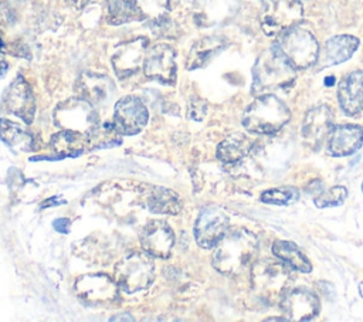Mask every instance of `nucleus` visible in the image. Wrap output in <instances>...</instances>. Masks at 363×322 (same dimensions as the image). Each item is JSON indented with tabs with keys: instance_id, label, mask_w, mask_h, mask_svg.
I'll use <instances>...</instances> for the list:
<instances>
[{
	"instance_id": "f257e3e1",
	"label": "nucleus",
	"mask_w": 363,
	"mask_h": 322,
	"mask_svg": "<svg viewBox=\"0 0 363 322\" xmlns=\"http://www.w3.org/2000/svg\"><path fill=\"white\" fill-rule=\"evenodd\" d=\"M257 255V237L245 228H235L227 231L217 243L213 254V267L221 274L238 275L252 267Z\"/></svg>"
},
{
	"instance_id": "f03ea898",
	"label": "nucleus",
	"mask_w": 363,
	"mask_h": 322,
	"mask_svg": "<svg viewBox=\"0 0 363 322\" xmlns=\"http://www.w3.org/2000/svg\"><path fill=\"white\" fill-rule=\"evenodd\" d=\"M252 94L262 95L289 87L295 79V67L284 57L277 45L264 51L252 70Z\"/></svg>"
},
{
	"instance_id": "7ed1b4c3",
	"label": "nucleus",
	"mask_w": 363,
	"mask_h": 322,
	"mask_svg": "<svg viewBox=\"0 0 363 322\" xmlns=\"http://www.w3.org/2000/svg\"><path fill=\"white\" fill-rule=\"evenodd\" d=\"M291 284L288 265L271 258L255 261L251 267V287L257 298L268 305L282 299Z\"/></svg>"
},
{
	"instance_id": "20e7f679",
	"label": "nucleus",
	"mask_w": 363,
	"mask_h": 322,
	"mask_svg": "<svg viewBox=\"0 0 363 322\" xmlns=\"http://www.w3.org/2000/svg\"><path fill=\"white\" fill-rule=\"evenodd\" d=\"M291 118L288 106L272 94L259 95L244 112L242 125L252 133H274Z\"/></svg>"
},
{
	"instance_id": "39448f33",
	"label": "nucleus",
	"mask_w": 363,
	"mask_h": 322,
	"mask_svg": "<svg viewBox=\"0 0 363 322\" xmlns=\"http://www.w3.org/2000/svg\"><path fill=\"white\" fill-rule=\"evenodd\" d=\"M295 68H308L318 60L319 45L311 31L298 26L282 33L275 44Z\"/></svg>"
},
{
	"instance_id": "423d86ee",
	"label": "nucleus",
	"mask_w": 363,
	"mask_h": 322,
	"mask_svg": "<svg viewBox=\"0 0 363 322\" xmlns=\"http://www.w3.org/2000/svg\"><path fill=\"white\" fill-rule=\"evenodd\" d=\"M155 264L147 252H132L116 264V282L126 292H138L150 287Z\"/></svg>"
},
{
	"instance_id": "0eeeda50",
	"label": "nucleus",
	"mask_w": 363,
	"mask_h": 322,
	"mask_svg": "<svg viewBox=\"0 0 363 322\" xmlns=\"http://www.w3.org/2000/svg\"><path fill=\"white\" fill-rule=\"evenodd\" d=\"M54 122L61 129L88 135L98 125V113L94 105L75 96L58 104L54 111Z\"/></svg>"
},
{
	"instance_id": "6e6552de",
	"label": "nucleus",
	"mask_w": 363,
	"mask_h": 322,
	"mask_svg": "<svg viewBox=\"0 0 363 322\" xmlns=\"http://www.w3.org/2000/svg\"><path fill=\"white\" fill-rule=\"evenodd\" d=\"M261 28L267 35H277L295 27L303 16L299 0H262Z\"/></svg>"
},
{
	"instance_id": "1a4fd4ad",
	"label": "nucleus",
	"mask_w": 363,
	"mask_h": 322,
	"mask_svg": "<svg viewBox=\"0 0 363 322\" xmlns=\"http://www.w3.org/2000/svg\"><path fill=\"white\" fill-rule=\"evenodd\" d=\"M74 292L89 305H105L118 298L119 288L106 274H85L75 281Z\"/></svg>"
},
{
	"instance_id": "9d476101",
	"label": "nucleus",
	"mask_w": 363,
	"mask_h": 322,
	"mask_svg": "<svg viewBox=\"0 0 363 322\" xmlns=\"http://www.w3.org/2000/svg\"><path fill=\"white\" fill-rule=\"evenodd\" d=\"M228 217L217 206L204 207L194 226V237L200 247L213 248L227 233Z\"/></svg>"
},
{
	"instance_id": "9b49d317",
	"label": "nucleus",
	"mask_w": 363,
	"mask_h": 322,
	"mask_svg": "<svg viewBox=\"0 0 363 322\" xmlns=\"http://www.w3.org/2000/svg\"><path fill=\"white\" fill-rule=\"evenodd\" d=\"M143 72L147 78L163 84H173L176 79V52L167 44H156L146 52Z\"/></svg>"
},
{
	"instance_id": "f8f14e48",
	"label": "nucleus",
	"mask_w": 363,
	"mask_h": 322,
	"mask_svg": "<svg viewBox=\"0 0 363 322\" xmlns=\"http://www.w3.org/2000/svg\"><path fill=\"white\" fill-rule=\"evenodd\" d=\"M149 113L145 104L136 96H125L115 105L113 122L122 135L139 133L146 122Z\"/></svg>"
},
{
	"instance_id": "ddd939ff",
	"label": "nucleus",
	"mask_w": 363,
	"mask_h": 322,
	"mask_svg": "<svg viewBox=\"0 0 363 322\" xmlns=\"http://www.w3.org/2000/svg\"><path fill=\"white\" fill-rule=\"evenodd\" d=\"M147 40L138 37L121 44L112 55V67L119 78H128L138 72L146 58Z\"/></svg>"
},
{
	"instance_id": "4468645a",
	"label": "nucleus",
	"mask_w": 363,
	"mask_h": 322,
	"mask_svg": "<svg viewBox=\"0 0 363 322\" xmlns=\"http://www.w3.org/2000/svg\"><path fill=\"white\" fill-rule=\"evenodd\" d=\"M75 92L77 96L85 99L95 108L105 106L113 98L115 85L106 75L84 72L75 82Z\"/></svg>"
},
{
	"instance_id": "2eb2a0df",
	"label": "nucleus",
	"mask_w": 363,
	"mask_h": 322,
	"mask_svg": "<svg viewBox=\"0 0 363 322\" xmlns=\"http://www.w3.org/2000/svg\"><path fill=\"white\" fill-rule=\"evenodd\" d=\"M281 308L288 321H311L319 313V299L306 288H295L284 295Z\"/></svg>"
},
{
	"instance_id": "dca6fc26",
	"label": "nucleus",
	"mask_w": 363,
	"mask_h": 322,
	"mask_svg": "<svg viewBox=\"0 0 363 322\" xmlns=\"http://www.w3.org/2000/svg\"><path fill=\"white\" fill-rule=\"evenodd\" d=\"M6 109L23 119L26 123H31L35 113V101L30 85L23 77H17L6 89L3 98Z\"/></svg>"
},
{
	"instance_id": "f3484780",
	"label": "nucleus",
	"mask_w": 363,
	"mask_h": 322,
	"mask_svg": "<svg viewBox=\"0 0 363 322\" xmlns=\"http://www.w3.org/2000/svg\"><path fill=\"white\" fill-rule=\"evenodd\" d=\"M140 244L152 257L167 258L174 245V234L167 223L153 220L142 228Z\"/></svg>"
},
{
	"instance_id": "a211bd4d",
	"label": "nucleus",
	"mask_w": 363,
	"mask_h": 322,
	"mask_svg": "<svg viewBox=\"0 0 363 322\" xmlns=\"http://www.w3.org/2000/svg\"><path fill=\"white\" fill-rule=\"evenodd\" d=\"M332 131V112L326 105H319L309 109L302 123L303 140L312 146L319 148L320 142Z\"/></svg>"
},
{
	"instance_id": "6ab92c4d",
	"label": "nucleus",
	"mask_w": 363,
	"mask_h": 322,
	"mask_svg": "<svg viewBox=\"0 0 363 322\" xmlns=\"http://www.w3.org/2000/svg\"><path fill=\"white\" fill-rule=\"evenodd\" d=\"M337 99L346 115H356L363 109V71H353L342 78Z\"/></svg>"
},
{
	"instance_id": "aec40b11",
	"label": "nucleus",
	"mask_w": 363,
	"mask_h": 322,
	"mask_svg": "<svg viewBox=\"0 0 363 322\" xmlns=\"http://www.w3.org/2000/svg\"><path fill=\"white\" fill-rule=\"evenodd\" d=\"M363 145V128L359 125H337L330 131L328 150L332 156H349Z\"/></svg>"
},
{
	"instance_id": "412c9836",
	"label": "nucleus",
	"mask_w": 363,
	"mask_h": 322,
	"mask_svg": "<svg viewBox=\"0 0 363 322\" xmlns=\"http://www.w3.org/2000/svg\"><path fill=\"white\" fill-rule=\"evenodd\" d=\"M145 206L159 214H177L182 210L179 196L166 187H152L145 197Z\"/></svg>"
},
{
	"instance_id": "4be33fe9",
	"label": "nucleus",
	"mask_w": 363,
	"mask_h": 322,
	"mask_svg": "<svg viewBox=\"0 0 363 322\" xmlns=\"http://www.w3.org/2000/svg\"><path fill=\"white\" fill-rule=\"evenodd\" d=\"M0 136L14 152H31L34 148L33 135L20 123L9 119H0Z\"/></svg>"
},
{
	"instance_id": "5701e85b",
	"label": "nucleus",
	"mask_w": 363,
	"mask_h": 322,
	"mask_svg": "<svg viewBox=\"0 0 363 322\" xmlns=\"http://www.w3.org/2000/svg\"><path fill=\"white\" fill-rule=\"evenodd\" d=\"M252 143V139L244 133L230 135L218 145L217 156L224 163H235L250 153Z\"/></svg>"
},
{
	"instance_id": "b1692460",
	"label": "nucleus",
	"mask_w": 363,
	"mask_h": 322,
	"mask_svg": "<svg viewBox=\"0 0 363 322\" xmlns=\"http://www.w3.org/2000/svg\"><path fill=\"white\" fill-rule=\"evenodd\" d=\"M272 252L279 261H282L285 265H288L292 270H296L301 272H309L312 270L311 261L298 248V245L291 241L277 240L272 244Z\"/></svg>"
},
{
	"instance_id": "393cba45",
	"label": "nucleus",
	"mask_w": 363,
	"mask_h": 322,
	"mask_svg": "<svg viewBox=\"0 0 363 322\" xmlns=\"http://www.w3.org/2000/svg\"><path fill=\"white\" fill-rule=\"evenodd\" d=\"M359 47V40L353 35H335L325 44V57L329 65L347 61Z\"/></svg>"
},
{
	"instance_id": "a878e982",
	"label": "nucleus",
	"mask_w": 363,
	"mask_h": 322,
	"mask_svg": "<svg viewBox=\"0 0 363 322\" xmlns=\"http://www.w3.org/2000/svg\"><path fill=\"white\" fill-rule=\"evenodd\" d=\"M86 145H88L86 135L67 131V129H61L51 139V148L60 156L79 155L85 150Z\"/></svg>"
},
{
	"instance_id": "bb28decb",
	"label": "nucleus",
	"mask_w": 363,
	"mask_h": 322,
	"mask_svg": "<svg viewBox=\"0 0 363 322\" xmlns=\"http://www.w3.org/2000/svg\"><path fill=\"white\" fill-rule=\"evenodd\" d=\"M224 47V41L218 37H206L197 41L189 55L187 65L190 70L201 67L206 64L213 55H216Z\"/></svg>"
},
{
	"instance_id": "cd10ccee",
	"label": "nucleus",
	"mask_w": 363,
	"mask_h": 322,
	"mask_svg": "<svg viewBox=\"0 0 363 322\" xmlns=\"http://www.w3.org/2000/svg\"><path fill=\"white\" fill-rule=\"evenodd\" d=\"M139 18L136 0H106V21L109 24H123Z\"/></svg>"
},
{
	"instance_id": "c85d7f7f",
	"label": "nucleus",
	"mask_w": 363,
	"mask_h": 322,
	"mask_svg": "<svg viewBox=\"0 0 363 322\" xmlns=\"http://www.w3.org/2000/svg\"><path fill=\"white\" fill-rule=\"evenodd\" d=\"M121 131L115 125V122H102L98 125L86 135L88 145L91 148H106V146H113L116 143H121Z\"/></svg>"
},
{
	"instance_id": "c756f323",
	"label": "nucleus",
	"mask_w": 363,
	"mask_h": 322,
	"mask_svg": "<svg viewBox=\"0 0 363 322\" xmlns=\"http://www.w3.org/2000/svg\"><path fill=\"white\" fill-rule=\"evenodd\" d=\"M140 18L157 23L166 18L169 11V0H136Z\"/></svg>"
},
{
	"instance_id": "7c9ffc66",
	"label": "nucleus",
	"mask_w": 363,
	"mask_h": 322,
	"mask_svg": "<svg viewBox=\"0 0 363 322\" xmlns=\"http://www.w3.org/2000/svg\"><path fill=\"white\" fill-rule=\"evenodd\" d=\"M299 199V193L294 187H277L268 189L261 194V201L268 204H291Z\"/></svg>"
},
{
	"instance_id": "2f4dec72",
	"label": "nucleus",
	"mask_w": 363,
	"mask_h": 322,
	"mask_svg": "<svg viewBox=\"0 0 363 322\" xmlns=\"http://www.w3.org/2000/svg\"><path fill=\"white\" fill-rule=\"evenodd\" d=\"M346 197L347 190L345 186H333L318 194V197L315 199V206L319 209L340 206L346 200Z\"/></svg>"
},
{
	"instance_id": "473e14b6",
	"label": "nucleus",
	"mask_w": 363,
	"mask_h": 322,
	"mask_svg": "<svg viewBox=\"0 0 363 322\" xmlns=\"http://www.w3.org/2000/svg\"><path fill=\"white\" fill-rule=\"evenodd\" d=\"M206 111H207V104L200 99V98H191L189 101V106H187V112H189V116L194 121H201L206 115Z\"/></svg>"
},
{
	"instance_id": "72a5a7b5",
	"label": "nucleus",
	"mask_w": 363,
	"mask_h": 322,
	"mask_svg": "<svg viewBox=\"0 0 363 322\" xmlns=\"http://www.w3.org/2000/svg\"><path fill=\"white\" fill-rule=\"evenodd\" d=\"M54 228L60 233H68V228H69V220L67 218H57L54 221Z\"/></svg>"
},
{
	"instance_id": "f704fd0d",
	"label": "nucleus",
	"mask_w": 363,
	"mask_h": 322,
	"mask_svg": "<svg viewBox=\"0 0 363 322\" xmlns=\"http://www.w3.org/2000/svg\"><path fill=\"white\" fill-rule=\"evenodd\" d=\"M11 20V13L10 10L3 6V9H0V27H6Z\"/></svg>"
},
{
	"instance_id": "c9c22d12",
	"label": "nucleus",
	"mask_w": 363,
	"mask_h": 322,
	"mask_svg": "<svg viewBox=\"0 0 363 322\" xmlns=\"http://www.w3.org/2000/svg\"><path fill=\"white\" fill-rule=\"evenodd\" d=\"M7 70H9V64H7L6 58L0 54V78H3L6 75Z\"/></svg>"
},
{
	"instance_id": "e433bc0d",
	"label": "nucleus",
	"mask_w": 363,
	"mask_h": 322,
	"mask_svg": "<svg viewBox=\"0 0 363 322\" xmlns=\"http://www.w3.org/2000/svg\"><path fill=\"white\" fill-rule=\"evenodd\" d=\"M72 7H75V9H82L86 3H88V0H67Z\"/></svg>"
},
{
	"instance_id": "4c0bfd02",
	"label": "nucleus",
	"mask_w": 363,
	"mask_h": 322,
	"mask_svg": "<svg viewBox=\"0 0 363 322\" xmlns=\"http://www.w3.org/2000/svg\"><path fill=\"white\" fill-rule=\"evenodd\" d=\"M333 82H335V81H333V77L326 78V81H325V84H326V85H333Z\"/></svg>"
},
{
	"instance_id": "58836bf2",
	"label": "nucleus",
	"mask_w": 363,
	"mask_h": 322,
	"mask_svg": "<svg viewBox=\"0 0 363 322\" xmlns=\"http://www.w3.org/2000/svg\"><path fill=\"white\" fill-rule=\"evenodd\" d=\"M359 294H360V296L363 298V281L359 282Z\"/></svg>"
},
{
	"instance_id": "ea45409f",
	"label": "nucleus",
	"mask_w": 363,
	"mask_h": 322,
	"mask_svg": "<svg viewBox=\"0 0 363 322\" xmlns=\"http://www.w3.org/2000/svg\"><path fill=\"white\" fill-rule=\"evenodd\" d=\"M362 191H363V183H362Z\"/></svg>"
}]
</instances>
